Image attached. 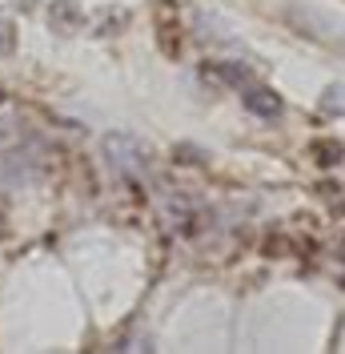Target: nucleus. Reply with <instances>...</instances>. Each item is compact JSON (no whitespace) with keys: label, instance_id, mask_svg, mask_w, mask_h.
Here are the masks:
<instances>
[{"label":"nucleus","instance_id":"7","mask_svg":"<svg viewBox=\"0 0 345 354\" xmlns=\"http://www.w3.org/2000/svg\"><path fill=\"white\" fill-rule=\"evenodd\" d=\"M337 157H342V145H333V141L317 145V161H337Z\"/></svg>","mask_w":345,"mask_h":354},{"label":"nucleus","instance_id":"6","mask_svg":"<svg viewBox=\"0 0 345 354\" xmlns=\"http://www.w3.org/2000/svg\"><path fill=\"white\" fill-rule=\"evenodd\" d=\"M17 48V37H12V21H4L0 17V57H8Z\"/></svg>","mask_w":345,"mask_h":354},{"label":"nucleus","instance_id":"1","mask_svg":"<svg viewBox=\"0 0 345 354\" xmlns=\"http://www.w3.org/2000/svg\"><path fill=\"white\" fill-rule=\"evenodd\" d=\"M105 153L112 157V165H117L121 174H141V169H145V157H141V149H137V141L121 137V133L105 137Z\"/></svg>","mask_w":345,"mask_h":354},{"label":"nucleus","instance_id":"4","mask_svg":"<svg viewBox=\"0 0 345 354\" xmlns=\"http://www.w3.org/2000/svg\"><path fill=\"white\" fill-rule=\"evenodd\" d=\"M81 21H85V17H81L68 0H61V4L52 8V28H81Z\"/></svg>","mask_w":345,"mask_h":354},{"label":"nucleus","instance_id":"3","mask_svg":"<svg viewBox=\"0 0 345 354\" xmlns=\"http://www.w3.org/2000/svg\"><path fill=\"white\" fill-rule=\"evenodd\" d=\"M217 73V81H225V85H233V88H249V81H253V77H249V68H241V65H213Z\"/></svg>","mask_w":345,"mask_h":354},{"label":"nucleus","instance_id":"5","mask_svg":"<svg viewBox=\"0 0 345 354\" xmlns=\"http://www.w3.org/2000/svg\"><path fill=\"white\" fill-rule=\"evenodd\" d=\"M322 109L329 113V117H342L345 113V88L342 85H329L322 93Z\"/></svg>","mask_w":345,"mask_h":354},{"label":"nucleus","instance_id":"2","mask_svg":"<svg viewBox=\"0 0 345 354\" xmlns=\"http://www.w3.org/2000/svg\"><path fill=\"white\" fill-rule=\"evenodd\" d=\"M245 105H249V113H257V117H281V97L273 88L249 85L245 88Z\"/></svg>","mask_w":345,"mask_h":354},{"label":"nucleus","instance_id":"8","mask_svg":"<svg viewBox=\"0 0 345 354\" xmlns=\"http://www.w3.org/2000/svg\"><path fill=\"white\" fill-rule=\"evenodd\" d=\"M12 4H17V8H21V12H28V8H32V4H37V0H12Z\"/></svg>","mask_w":345,"mask_h":354}]
</instances>
